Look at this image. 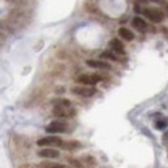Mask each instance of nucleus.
I'll return each mask as SVG.
<instances>
[{
  "instance_id": "nucleus-10",
  "label": "nucleus",
  "mask_w": 168,
  "mask_h": 168,
  "mask_svg": "<svg viewBox=\"0 0 168 168\" xmlns=\"http://www.w3.org/2000/svg\"><path fill=\"white\" fill-rule=\"evenodd\" d=\"M132 26L139 30V31H144V30H146V27H148L146 22L141 18V17H135V18L132 20Z\"/></svg>"
},
{
  "instance_id": "nucleus-15",
  "label": "nucleus",
  "mask_w": 168,
  "mask_h": 168,
  "mask_svg": "<svg viewBox=\"0 0 168 168\" xmlns=\"http://www.w3.org/2000/svg\"><path fill=\"white\" fill-rule=\"evenodd\" d=\"M162 140H163V145L168 146V131H166L164 133H163V137H162Z\"/></svg>"
},
{
  "instance_id": "nucleus-16",
  "label": "nucleus",
  "mask_w": 168,
  "mask_h": 168,
  "mask_svg": "<svg viewBox=\"0 0 168 168\" xmlns=\"http://www.w3.org/2000/svg\"><path fill=\"white\" fill-rule=\"evenodd\" d=\"M49 168H66V167L62 166V164H52Z\"/></svg>"
},
{
  "instance_id": "nucleus-3",
  "label": "nucleus",
  "mask_w": 168,
  "mask_h": 168,
  "mask_svg": "<svg viewBox=\"0 0 168 168\" xmlns=\"http://www.w3.org/2000/svg\"><path fill=\"white\" fill-rule=\"evenodd\" d=\"M62 140L57 136H48L38 141L39 146H62Z\"/></svg>"
},
{
  "instance_id": "nucleus-2",
  "label": "nucleus",
  "mask_w": 168,
  "mask_h": 168,
  "mask_svg": "<svg viewBox=\"0 0 168 168\" xmlns=\"http://www.w3.org/2000/svg\"><path fill=\"white\" fill-rule=\"evenodd\" d=\"M145 17H148L150 21H153V22L158 23V22H162L163 18H164V14H163L162 11L157 9V8H146V9L142 11Z\"/></svg>"
},
{
  "instance_id": "nucleus-6",
  "label": "nucleus",
  "mask_w": 168,
  "mask_h": 168,
  "mask_svg": "<svg viewBox=\"0 0 168 168\" xmlns=\"http://www.w3.org/2000/svg\"><path fill=\"white\" fill-rule=\"evenodd\" d=\"M53 115L57 118H70L74 115V111L69 110L67 107H61V106H54L53 109Z\"/></svg>"
},
{
  "instance_id": "nucleus-5",
  "label": "nucleus",
  "mask_w": 168,
  "mask_h": 168,
  "mask_svg": "<svg viewBox=\"0 0 168 168\" xmlns=\"http://www.w3.org/2000/svg\"><path fill=\"white\" fill-rule=\"evenodd\" d=\"M72 93L79 94L83 97H90L96 93V88L94 87H74L72 88Z\"/></svg>"
},
{
  "instance_id": "nucleus-13",
  "label": "nucleus",
  "mask_w": 168,
  "mask_h": 168,
  "mask_svg": "<svg viewBox=\"0 0 168 168\" xmlns=\"http://www.w3.org/2000/svg\"><path fill=\"white\" fill-rule=\"evenodd\" d=\"M100 58H107V60H111V61H116V60H118L116 56L110 50H106V52H103V53H101Z\"/></svg>"
},
{
  "instance_id": "nucleus-8",
  "label": "nucleus",
  "mask_w": 168,
  "mask_h": 168,
  "mask_svg": "<svg viewBox=\"0 0 168 168\" xmlns=\"http://www.w3.org/2000/svg\"><path fill=\"white\" fill-rule=\"evenodd\" d=\"M85 63H87L88 66L93 67V69H103V70H109V69H111V66L107 62L97 61V60H88Z\"/></svg>"
},
{
  "instance_id": "nucleus-11",
  "label": "nucleus",
  "mask_w": 168,
  "mask_h": 168,
  "mask_svg": "<svg viewBox=\"0 0 168 168\" xmlns=\"http://www.w3.org/2000/svg\"><path fill=\"white\" fill-rule=\"evenodd\" d=\"M119 36L120 38H123L124 40H128V41H131L133 38H135V35H133V32L131 31V30H128L126 27H120L119 29Z\"/></svg>"
},
{
  "instance_id": "nucleus-7",
  "label": "nucleus",
  "mask_w": 168,
  "mask_h": 168,
  "mask_svg": "<svg viewBox=\"0 0 168 168\" xmlns=\"http://www.w3.org/2000/svg\"><path fill=\"white\" fill-rule=\"evenodd\" d=\"M39 157H41V158H48V159H56V158H58L60 157V151H57V150H54V149H41V150H39V153H38Z\"/></svg>"
},
{
  "instance_id": "nucleus-1",
  "label": "nucleus",
  "mask_w": 168,
  "mask_h": 168,
  "mask_svg": "<svg viewBox=\"0 0 168 168\" xmlns=\"http://www.w3.org/2000/svg\"><path fill=\"white\" fill-rule=\"evenodd\" d=\"M76 81L80 84H84L85 87H93L98 81H101V76L97 74H83V75L78 76Z\"/></svg>"
},
{
  "instance_id": "nucleus-14",
  "label": "nucleus",
  "mask_w": 168,
  "mask_h": 168,
  "mask_svg": "<svg viewBox=\"0 0 168 168\" xmlns=\"http://www.w3.org/2000/svg\"><path fill=\"white\" fill-rule=\"evenodd\" d=\"M155 127H157L158 129H164L167 127V123L163 122V120H158V122L155 123Z\"/></svg>"
},
{
  "instance_id": "nucleus-9",
  "label": "nucleus",
  "mask_w": 168,
  "mask_h": 168,
  "mask_svg": "<svg viewBox=\"0 0 168 168\" xmlns=\"http://www.w3.org/2000/svg\"><path fill=\"white\" fill-rule=\"evenodd\" d=\"M109 45H110L111 50H114V52H116V53H119V54H124V45H123V43L120 41L119 39H113V40H110Z\"/></svg>"
},
{
  "instance_id": "nucleus-4",
  "label": "nucleus",
  "mask_w": 168,
  "mask_h": 168,
  "mask_svg": "<svg viewBox=\"0 0 168 168\" xmlns=\"http://www.w3.org/2000/svg\"><path fill=\"white\" fill-rule=\"evenodd\" d=\"M66 128H67L66 123L56 120V122H52L47 126L45 131L48 133H62V132H66Z\"/></svg>"
},
{
  "instance_id": "nucleus-12",
  "label": "nucleus",
  "mask_w": 168,
  "mask_h": 168,
  "mask_svg": "<svg viewBox=\"0 0 168 168\" xmlns=\"http://www.w3.org/2000/svg\"><path fill=\"white\" fill-rule=\"evenodd\" d=\"M62 149H66V150H74L80 148V144L76 141H67V142H62Z\"/></svg>"
}]
</instances>
